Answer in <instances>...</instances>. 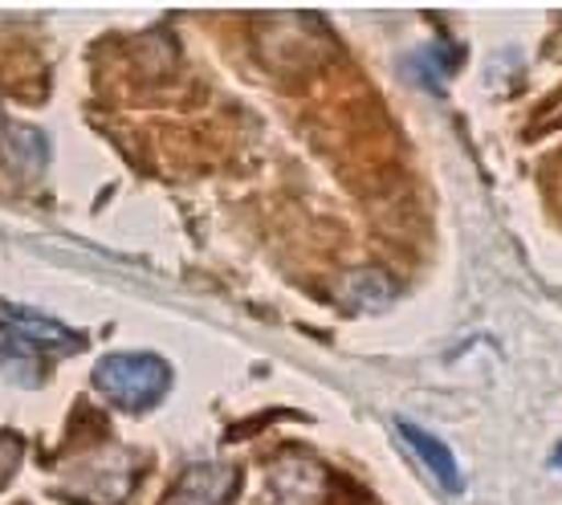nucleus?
<instances>
[{
    "mask_svg": "<svg viewBox=\"0 0 562 505\" xmlns=\"http://www.w3.org/2000/svg\"><path fill=\"white\" fill-rule=\"evenodd\" d=\"M82 347L86 338L66 323L37 314V310L13 306V302H0V375H9L13 383H37L49 359L74 355Z\"/></svg>",
    "mask_w": 562,
    "mask_h": 505,
    "instance_id": "nucleus-1",
    "label": "nucleus"
},
{
    "mask_svg": "<svg viewBox=\"0 0 562 505\" xmlns=\"http://www.w3.org/2000/svg\"><path fill=\"white\" fill-rule=\"evenodd\" d=\"M395 433L404 436V445H408L412 452H416V461L432 473L436 481H440V490L445 493H461V464H457V457H452V449L440 440V436L424 433L420 424L408 420V416H400L395 420Z\"/></svg>",
    "mask_w": 562,
    "mask_h": 505,
    "instance_id": "nucleus-5",
    "label": "nucleus"
},
{
    "mask_svg": "<svg viewBox=\"0 0 562 505\" xmlns=\"http://www.w3.org/2000/svg\"><path fill=\"white\" fill-rule=\"evenodd\" d=\"M94 388L123 412H147L171 388V367L151 351H114L94 367Z\"/></svg>",
    "mask_w": 562,
    "mask_h": 505,
    "instance_id": "nucleus-2",
    "label": "nucleus"
},
{
    "mask_svg": "<svg viewBox=\"0 0 562 505\" xmlns=\"http://www.w3.org/2000/svg\"><path fill=\"white\" fill-rule=\"evenodd\" d=\"M550 464H554V469H562V445H559V449H554V457H550Z\"/></svg>",
    "mask_w": 562,
    "mask_h": 505,
    "instance_id": "nucleus-9",
    "label": "nucleus"
},
{
    "mask_svg": "<svg viewBox=\"0 0 562 505\" xmlns=\"http://www.w3.org/2000/svg\"><path fill=\"white\" fill-rule=\"evenodd\" d=\"M330 493V478L318 461L285 452L266 469V502L269 505H323Z\"/></svg>",
    "mask_w": 562,
    "mask_h": 505,
    "instance_id": "nucleus-3",
    "label": "nucleus"
},
{
    "mask_svg": "<svg viewBox=\"0 0 562 505\" xmlns=\"http://www.w3.org/2000/svg\"><path fill=\"white\" fill-rule=\"evenodd\" d=\"M338 294H342V302H347L355 314H380V310H387L395 302V285L380 269H355V273L342 278Z\"/></svg>",
    "mask_w": 562,
    "mask_h": 505,
    "instance_id": "nucleus-7",
    "label": "nucleus"
},
{
    "mask_svg": "<svg viewBox=\"0 0 562 505\" xmlns=\"http://www.w3.org/2000/svg\"><path fill=\"white\" fill-rule=\"evenodd\" d=\"M0 159L16 180H37L45 171V159H49V139L37 126H4L0 131Z\"/></svg>",
    "mask_w": 562,
    "mask_h": 505,
    "instance_id": "nucleus-6",
    "label": "nucleus"
},
{
    "mask_svg": "<svg viewBox=\"0 0 562 505\" xmlns=\"http://www.w3.org/2000/svg\"><path fill=\"white\" fill-rule=\"evenodd\" d=\"M21 457H25V445L16 433H0V490L9 485L16 469H21Z\"/></svg>",
    "mask_w": 562,
    "mask_h": 505,
    "instance_id": "nucleus-8",
    "label": "nucleus"
},
{
    "mask_svg": "<svg viewBox=\"0 0 562 505\" xmlns=\"http://www.w3.org/2000/svg\"><path fill=\"white\" fill-rule=\"evenodd\" d=\"M237 485H240V473L233 464H216V461L192 464L171 485L168 505H228Z\"/></svg>",
    "mask_w": 562,
    "mask_h": 505,
    "instance_id": "nucleus-4",
    "label": "nucleus"
}]
</instances>
